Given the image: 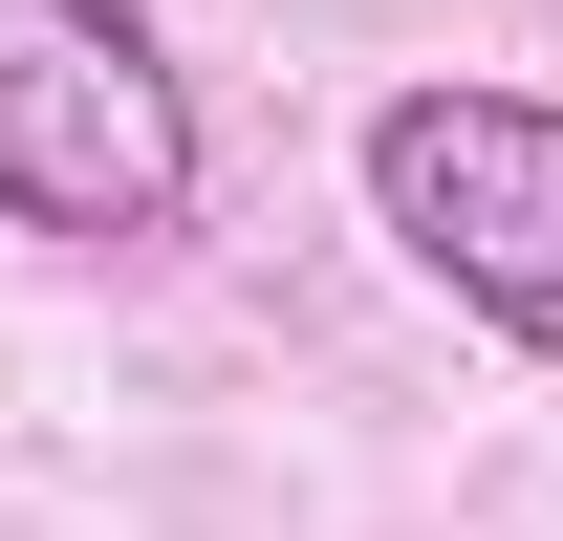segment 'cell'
Returning a JSON list of instances; mask_svg holds the SVG:
<instances>
[{
    "mask_svg": "<svg viewBox=\"0 0 563 541\" xmlns=\"http://www.w3.org/2000/svg\"><path fill=\"white\" fill-rule=\"evenodd\" d=\"M196 217V87L131 0H0V239L131 261Z\"/></svg>",
    "mask_w": 563,
    "mask_h": 541,
    "instance_id": "6da1fadb",
    "label": "cell"
},
{
    "mask_svg": "<svg viewBox=\"0 0 563 541\" xmlns=\"http://www.w3.org/2000/svg\"><path fill=\"white\" fill-rule=\"evenodd\" d=\"M368 217L412 239L433 303L563 368V109L542 87H390L368 109Z\"/></svg>",
    "mask_w": 563,
    "mask_h": 541,
    "instance_id": "7a4b0ae2",
    "label": "cell"
}]
</instances>
